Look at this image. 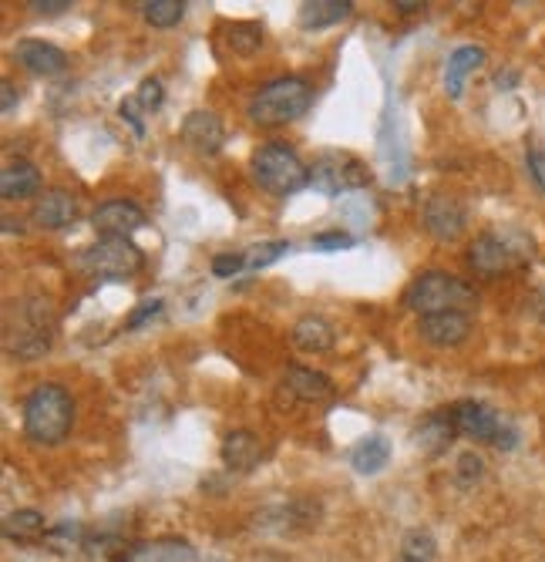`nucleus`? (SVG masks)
Returning <instances> with one entry per match:
<instances>
[{
  "label": "nucleus",
  "mask_w": 545,
  "mask_h": 562,
  "mask_svg": "<svg viewBox=\"0 0 545 562\" xmlns=\"http://www.w3.org/2000/svg\"><path fill=\"white\" fill-rule=\"evenodd\" d=\"M290 340L303 354H323V350H330L337 344V330L330 320L317 317V313H307V317H300L297 324H293Z\"/></svg>",
  "instance_id": "nucleus-17"
},
{
  "label": "nucleus",
  "mask_w": 545,
  "mask_h": 562,
  "mask_svg": "<svg viewBox=\"0 0 545 562\" xmlns=\"http://www.w3.org/2000/svg\"><path fill=\"white\" fill-rule=\"evenodd\" d=\"M404 307L414 310L418 317H431V313H468L478 307L475 287L451 273H421L418 280L404 290Z\"/></svg>",
  "instance_id": "nucleus-2"
},
{
  "label": "nucleus",
  "mask_w": 545,
  "mask_h": 562,
  "mask_svg": "<svg viewBox=\"0 0 545 562\" xmlns=\"http://www.w3.org/2000/svg\"><path fill=\"white\" fill-rule=\"evenodd\" d=\"M75 425V401L61 384H38L24 401V431L38 445H61Z\"/></svg>",
  "instance_id": "nucleus-1"
},
{
  "label": "nucleus",
  "mask_w": 545,
  "mask_h": 562,
  "mask_svg": "<svg viewBox=\"0 0 545 562\" xmlns=\"http://www.w3.org/2000/svg\"><path fill=\"white\" fill-rule=\"evenodd\" d=\"M243 266H249L246 253H216L212 256V273L216 276H233L243 270Z\"/></svg>",
  "instance_id": "nucleus-33"
},
{
  "label": "nucleus",
  "mask_w": 545,
  "mask_h": 562,
  "mask_svg": "<svg viewBox=\"0 0 545 562\" xmlns=\"http://www.w3.org/2000/svg\"><path fill=\"white\" fill-rule=\"evenodd\" d=\"M14 58L24 64L31 75H61L64 68H68V54H64L61 48H54V44L48 41H34V38H27V41H17V48H14Z\"/></svg>",
  "instance_id": "nucleus-14"
},
{
  "label": "nucleus",
  "mask_w": 545,
  "mask_h": 562,
  "mask_svg": "<svg viewBox=\"0 0 545 562\" xmlns=\"http://www.w3.org/2000/svg\"><path fill=\"white\" fill-rule=\"evenodd\" d=\"M418 334L431 347H458L471 334V317L468 313H431L418 320Z\"/></svg>",
  "instance_id": "nucleus-11"
},
{
  "label": "nucleus",
  "mask_w": 545,
  "mask_h": 562,
  "mask_svg": "<svg viewBox=\"0 0 545 562\" xmlns=\"http://www.w3.org/2000/svg\"><path fill=\"white\" fill-rule=\"evenodd\" d=\"M313 91L303 78H273L256 91L249 101L246 115L253 125L260 128H276V125H290L310 108Z\"/></svg>",
  "instance_id": "nucleus-3"
},
{
  "label": "nucleus",
  "mask_w": 545,
  "mask_h": 562,
  "mask_svg": "<svg viewBox=\"0 0 545 562\" xmlns=\"http://www.w3.org/2000/svg\"><path fill=\"white\" fill-rule=\"evenodd\" d=\"M350 246H354V236L344 233V229H334V233H317V236H313V250H323V253L350 250Z\"/></svg>",
  "instance_id": "nucleus-32"
},
{
  "label": "nucleus",
  "mask_w": 545,
  "mask_h": 562,
  "mask_svg": "<svg viewBox=\"0 0 545 562\" xmlns=\"http://www.w3.org/2000/svg\"><path fill=\"white\" fill-rule=\"evenodd\" d=\"M14 105H17V88L11 85V81H4V85H0V112L11 115Z\"/></svg>",
  "instance_id": "nucleus-38"
},
{
  "label": "nucleus",
  "mask_w": 545,
  "mask_h": 562,
  "mask_svg": "<svg viewBox=\"0 0 545 562\" xmlns=\"http://www.w3.org/2000/svg\"><path fill=\"white\" fill-rule=\"evenodd\" d=\"M27 7H31L34 14H41V17H58L64 11H71L68 0H31Z\"/></svg>",
  "instance_id": "nucleus-36"
},
{
  "label": "nucleus",
  "mask_w": 545,
  "mask_h": 562,
  "mask_svg": "<svg viewBox=\"0 0 545 562\" xmlns=\"http://www.w3.org/2000/svg\"><path fill=\"white\" fill-rule=\"evenodd\" d=\"M515 441H519V435H515V428L502 425V431H498V438H495V448L512 451V448H515Z\"/></svg>",
  "instance_id": "nucleus-39"
},
{
  "label": "nucleus",
  "mask_w": 545,
  "mask_h": 562,
  "mask_svg": "<svg viewBox=\"0 0 545 562\" xmlns=\"http://www.w3.org/2000/svg\"><path fill=\"white\" fill-rule=\"evenodd\" d=\"M482 64H485V51L475 48V44H465V48L451 51V58L445 64V91H448L451 101H458L461 95H465L468 75H475Z\"/></svg>",
  "instance_id": "nucleus-18"
},
{
  "label": "nucleus",
  "mask_w": 545,
  "mask_h": 562,
  "mask_svg": "<svg viewBox=\"0 0 545 562\" xmlns=\"http://www.w3.org/2000/svg\"><path fill=\"white\" fill-rule=\"evenodd\" d=\"M182 142L199 155H216L226 142L223 122L212 112H189L182 122Z\"/></svg>",
  "instance_id": "nucleus-12"
},
{
  "label": "nucleus",
  "mask_w": 545,
  "mask_h": 562,
  "mask_svg": "<svg viewBox=\"0 0 545 562\" xmlns=\"http://www.w3.org/2000/svg\"><path fill=\"white\" fill-rule=\"evenodd\" d=\"M532 313H535V317H539L542 324H545V290H542V293H535V300H532Z\"/></svg>",
  "instance_id": "nucleus-42"
},
{
  "label": "nucleus",
  "mask_w": 545,
  "mask_h": 562,
  "mask_svg": "<svg viewBox=\"0 0 545 562\" xmlns=\"http://www.w3.org/2000/svg\"><path fill=\"white\" fill-rule=\"evenodd\" d=\"M438 556V542L428 529H411L404 532L401 539V549H397V559L394 562H434Z\"/></svg>",
  "instance_id": "nucleus-25"
},
{
  "label": "nucleus",
  "mask_w": 545,
  "mask_h": 562,
  "mask_svg": "<svg viewBox=\"0 0 545 562\" xmlns=\"http://www.w3.org/2000/svg\"><path fill=\"white\" fill-rule=\"evenodd\" d=\"M226 44L233 48L236 54H243V58H249V54H256L263 48V27L253 24V21H236L226 27Z\"/></svg>",
  "instance_id": "nucleus-26"
},
{
  "label": "nucleus",
  "mask_w": 545,
  "mask_h": 562,
  "mask_svg": "<svg viewBox=\"0 0 545 562\" xmlns=\"http://www.w3.org/2000/svg\"><path fill=\"white\" fill-rule=\"evenodd\" d=\"M253 179L273 196H293L303 186H310V169L283 142H266L253 152Z\"/></svg>",
  "instance_id": "nucleus-4"
},
{
  "label": "nucleus",
  "mask_w": 545,
  "mask_h": 562,
  "mask_svg": "<svg viewBox=\"0 0 545 562\" xmlns=\"http://www.w3.org/2000/svg\"><path fill=\"white\" fill-rule=\"evenodd\" d=\"M115 562H196V549L186 539H155L128 546Z\"/></svg>",
  "instance_id": "nucleus-15"
},
{
  "label": "nucleus",
  "mask_w": 545,
  "mask_h": 562,
  "mask_svg": "<svg viewBox=\"0 0 545 562\" xmlns=\"http://www.w3.org/2000/svg\"><path fill=\"white\" fill-rule=\"evenodd\" d=\"M525 162H529V175H532V182L545 192V152L542 149H529V155H525Z\"/></svg>",
  "instance_id": "nucleus-35"
},
{
  "label": "nucleus",
  "mask_w": 545,
  "mask_h": 562,
  "mask_svg": "<svg viewBox=\"0 0 545 562\" xmlns=\"http://www.w3.org/2000/svg\"><path fill=\"white\" fill-rule=\"evenodd\" d=\"M31 219L41 229H64L78 219V199L68 189H48L44 196L34 202Z\"/></svg>",
  "instance_id": "nucleus-13"
},
{
  "label": "nucleus",
  "mask_w": 545,
  "mask_h": 562,
  "mask_svg": "<svg viewBox=\"0 0 545 562\" xmlns=\"http://www.w3.org/2000/svg\"><path fill=\"white\" fill-rule=\"evenodd\" d=\"M142 14L152 27H175L186 17V4L182 0H149V4H142Z\"/></svg>",
  "instance_id": "nucleus-27"
},
{
  "label": "nucleus",
  "mask_w": 545,
  "mask_h": 562,
  "mask_svg": "<svg viewBox=\"0 0 545 562\" xmlns=\"http://www.w3.org/2000/svg\"><path fill=\"white\" fill-rule=\"evenodd\" d=\"M485 475V462L475 455V451H465V455H458V465H455V482L461 488H471L475 482H482Z\"/></svg>",
  "instance_id": "nucleus-30"
},
{
  "label": "nucleus",
  "mask_w": 545,
  "mask_h": 562,
  "mask_svg": "<svg viewBox=\"0 0 545 562\" xmlns=\"http://www.w3.org/2000/svg\"><path fill=\"white\" fill-rule=\"evenodd\" d=\"M41 192V172L34 169L27 159H17L11 165H4L0 172V196L4 199H31Z\"/></svg>",
  "instance_id": "nucleus-19"
},
{
  "label": "nucleus",
  "mask_w": 545,
  "mask_h": 562,
  "mask_svg": "<svg viewBox=\"0 0 545 562\" xmlns=\"http://www.w3.org/2000/svg\"><path fill=\"white\" fill-rule=\"evenodd\" d=\"M367 182H371L367 165L347 152L320 155L310 169V186L317 189L320 196H340V192H350V189H364Z\"/></svg>",
  "instance_id": "nucleus-6"
},
{
  "label": "nucleus",
  "mask_w": 545,
  "mask_h": 562,
  "mask_svg": "<svg viewBox=\"0 0 545 562\" xmlns=\"http://www.w3.org/2000/svg\"><path fill=\"white\" fill-rule=\"evenodd\" d=\"M145 226H149V216H145L142 209L128 199H108V202H101L95 213H91V229H95L101 239L105 236H125L128 239Z\"/></svg>",
  "instance_id": "nucleus-8"
},
{
  "label": "nucleus",
  "mask_w": 545,
  "mask_h": 562,
  "mask_svg": "<svg viewBox=\"0 0 545 562\" xmlns=\"http://www.w3.org/2000/svg\"><path fill=\"white\" fill-rule=\"evenodd\" d=\"M455 435H458V428H455V421H451V411H434L431 418L414 431V441H418V448L428 451V455H441V451H448Z\"/></svg>",
  "instance_id": "nucleus-22"
},
{
  "label": "nucleus",
  "mask_w": 545,
  "mask_h": 562,
  "mask_svg": "<svg viewBox=\"0 0 545 562\" xmlns=\"http://www.w3.org/2000/svg\"><path fill=\"white\" fill-rule=\"evenodd\" d=\"M387 462H391V441L381 435L357 441V448L350 451V465L357 475H377L381 468H387Z\"/></svg>",
  "instance_id": "nucleus-23"
},
{
  "label": "nucleus",
  "mask_w": 545,
  "mask_h": 562,
  "mask_svg": "<svg viewBox=\"0 0 545 562\" xmlns=\"http://www.w3.org/2000/svg\"><path fill=\"white\" fill-rule=\"evenodd\" d=\"M223 462L229 472H253L263 462V441L246 428L229 431L223 441Z\"/></svg>",
  "instance_id": "nucleus-16"
},
{
  "label": "nucleus",
  "mask_w": 545,
  "mask_h": 562,
  "mask_svg": "<svg viewBox=\"0 0 545 562\" xmlns=\"http://www.w3.org/2000/svg\"><path fill=\"white\" fill-rule=\"evenodd\" d=\"M138 108H142V105H138L135 98H128V101H122V108H118V112H122L125 122L135 128V135L142 138L145 135V125H142V112H138Z\"/></svg>",
  "instance_id": "nucleus-37"
},
{
  "label": "nucleus",
  "mask_w": 545,
  "mask_h": 562,
  "mask_svg": "<svg viewBox=\"0 0 545 562\" xmlns=\"http://www.w3.org/2000/svg\"><path fill=\"white\" fill-rule=\"evenodd\" d=\"M465 209L451 196H431L424 202V229L438 239V243H455L465 233Z\"/></svg>",
  "instance_id": "nucleus-10"
},
{
  "label": "nucleus",
  "mask_w": 545,
  "mask_h": 562,
  "mask_svg": "<svg viewBox=\"0 0 545 562\" xmlns=\"http://www.w3.org/2000/svg\"><path fill=\"white\" fill-rule=\"evenodd\" d=\"M515 233L512 236H498V233H482L475 239V243L468 246V263L475 273L482 276H498L505 270H512V266H519L525 256V250H515Z\"/></svg>",
  "instance_id": "nucleus-7"
},
{
  "label": "nucleus",
  "mask_w": 545,
  "mask_h": 562,
  "mask_svg": "<svg viewBox=\"0 0 545 562\" xmlns=\"http://www.w3.org/2000/svg\"><path fill=\"white\" fill-rule=\"evenodd\" d=\"M290 250H293L290 239H273V243H260V246H253V250H249V266H253V270H263V266L283 260V256L290 253Z\"/></svg>",
  "instance_id": "nucleus-29"
},
{
  "label": "nucleus",
  "mask_w": 545,
  "mask_h": 562,
  "mask_svg": "<svg viewBox=\"0 0 545 562\" xmlns=\"http://www.w3.org/2000/svg\"><path fill=\"white\" fill-rule=\"evenodd\" d=\"M515 81H519V75H515V71H498V75H495V85L498 88H512Z\"/></svg>",
  "instance_id": "nucleus-41"
},
{
  "label": "nucleus",
  "mask_w": 545,
  "mask_h": 562,
  "mask_svg": "<svg viewBox=\"0 0 545 562\" xmlns=\"http://www.w3.org/2000/svg\"><path fill=\"white\" fill-rule=\"evenodd\" d=\"M451 421H455L458 435L475 438V441H492V445H495L498 431H502V425H505V421L498 418L488 404L471 401V398L451 404Z\"/></svg>",
  "instance_id": "nucleus-9"
},
{
  "label": "nucleus",
  "mask_w": 545,
  "mask_h": 562,
  "mask_svg": "<svg viewBox=\"0 0 545 562\" xmlns=\"http://www.w3.org/2000/svg\"><path fill=\"white\" fill-rule=\"evenodd\" d=\"M135 101L142 105V112H159L162 101H165V91H162V81L159 78H145L142 85H138V95Z\"/></svg>",
  "instance_id": "nucleus-31"
},
{
  "label": "nucleus",
  "mask_w": 545,
  "mask_h": 562,
  "mask_svg": "<svg viewBox=\"0 0 545 562\" xmlns=\"http://www.w3.org/2000/svg\"><path fill=\"white\" fill-rule=\"evenodd\" d=\"M350 14H354V4H350V0H310V4H300L297 21L303 31H323V27L347 21Z\"/></svg>",
  "instance_id": "nucleus-21"
},
{
  "label": "nucleus",
  "mask_w": 545,
  "mask_h": 562,
  "mask_svg": "<svg viewBox=\"0 0 545 562\" xmlns=\"http://www.w3.org/2000/svg\"><path fill=\"white\" fill-rule=\"evenodd\" d=\"M145 266V253L125 236H105L81 253V270L98 280H128Z\"/></svg>",
  "instance_id": "nucleus-5"
},
{
  "label": "nucleus",
  "mask_w": 545,
  "mask_h": 562,
  "mask_svg": "<svg viewBox=\"0 0 545 562\" xmlns=\"http://www.w3.org/2000/svg\"><path fill=\"white\" fill-rule=\"evenodd\" d=\"M283 388L300 401H327L334 394V384H330L327 374L313 371V367H286Z\"/></svg>",
  "instance_id": "nucleus-20"
},
{
  "label": "nucleus",
  "mask_w": 545,
  "mask_h": 562,
  "mask_svg": "<svg viewBox=\"0 0 545 562\" xmlns=\"http://www.w3.org/2000/svg\"><path fill=\"white\" fill-rule=\"evenodd\" d=\"M165 307V303L159 300V297H155V300H142V303H138V307H135V313H132V317H128V330H135V327H142L145 324V320H152L155 317V313H159Z\"/></svg>",
  "instance_id": "nucleus-34"
},
{
  "label": "nucleus",
  "mask_w": 545,
  "mask_h": 562,
  "mask_svg": "<svg viewBox=\"0 0 545 562\" xmlns=\"http://www.w3.org/2000/svg\"><path fill=\"white\" fill-rule=\"evenodd\" d=\"M394 11L397 14H418V11H424V0H394Z\"/></svg>",
  "instance_id": "nucleus-40"
},
{
  "label": "nucleus",
  "mask_w": 545,
  "mask_h": 562,
  "mask_svg": "<svg viewBox=\"0 0 545 562\" xmlns=\"http://www.w3.org/2000/svg\"><path fill=\"white\" fill-rule=\"evenodd\" d=\"M4 539L7 542H21V546H27V542H38L44 539V532H48V525H44V515L38 509H17L4 519Z\"/></svg>",
  "instance_id": "nucleus-24"
},
{
  "label": "nucleus",
  "mask_w": 545,
  "mask_h": 562,
  "mask_svg": "<svg viewBox=\"0 0 545 562\" xmlns=\"http://www.w3.org/2000/svg\"><path fill=\"white\" fill-rule=\"evenodd\" d=\"M81 539H85V529H81V522H71V519L51 525V529L44 532V546H51L54 552H71V549H78Z\"/></svg>",
  "instance_id": "nucleus-28"
}]
</instances>
